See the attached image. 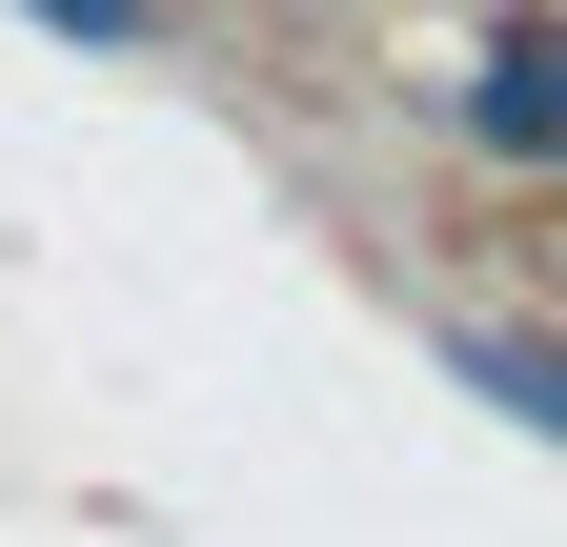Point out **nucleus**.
Here are the masks:
<instances>
[{
	"mask_svg": "<svg viewBox=\"0 0 567 547\" xmlns=\"http://www.w3.org/2000/svg\"><path fill=\"white\" fill-rule=\"evenodd\" d=\"M446 365L486 405H527V426H567V345H547V324H446Z\"/></svg>",
	"mask_w": 567,
	"mask_h": 547,
	"instance_id": "obj_1",
	"label": "nucleus"
},
{
	"mask_svg": "<svg viewBox=\"0 0 567 547\" xmlns=\"http://www.w3.org/2000/svg\"><path fill=\"white\" fill-rule=\"evenodd\" d=\"M507 61H527V82H567V21H507Z\"/></svg>",
	"mask_w": 567,
	"mask_h": 547,
	"instance_id": "obj_3",
	"label": "nucleus"
},
{
	"mask_svg": "<svg viewBox=\"0 0 567 547\" xmlns=\"http://www.w3.org/2000/svg\"><path fill=\"white\" fill-rule=\"evenodd\" d=\"M21 21H61V41H163V0H21Z\"/></svg>",
	"mask_w": 567,
	"mask_h": 547,
	"instance_id": "obj_2",
	"label": "nucleus"
}]
</instances>
